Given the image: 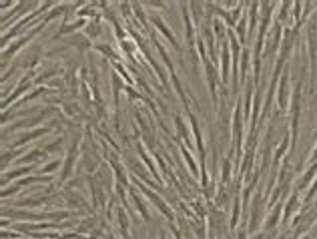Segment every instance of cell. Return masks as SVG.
<instances>
[{
    "instance_id": "obj_1",
    "label": "cell",
    "mask_w": 317,
    "mask_h": 239,
    "mask_svg": "<svg viewBox=\"0 0 317 239\" xmlns=\"http://www.w3.org/2000/svg\"><path fill=\"white\" fill-rule=\"evenodd\" d=\"M133 177H135V181H137V175H133ZM137 187H139V191H141V193H143V195H145V197H147V199H149V201H151V203L157 207L158 211H161V213H163V215H165V217H167L171 223L175 221V211H173V209H171V207H169V205L163 201V197L158 195L157 191L149 189L147 185H143V183H139V181H137Z\"/></svg>"
},
{
    "instance_id": "obj_2",
    "label": "cell",
    "mask_w": 317,
    "mask_h": 239,
    "mask_svg": "<svg viewBox=\"0 0 317 239\" xmlns=\"http://www.w3.org/2000/svg\"><path fill=\"white\" fill-rule=\"evenodd\" d=\"M243 99H237L235 111H233V149L237 147L241 151L243 147V131H245V115H243Z\"/></svg>"
},
{
    "instance_id": "obj_3",
    "label": "cell",
    "mask_w": 317,
    "mask_h": 239,
    "mask_svg": "<svg viewBox=\"0 0 317 239\" xmlns=\"http://www.w3.org/2000/svg\"><path fill=\"white\" fill-rule=\"evenodd\" d=\"M265 193H255V197H253V203H251V219H249V233L253 235V233H257L259 231V227H261V217H263V209H267V205L263 203V197Z\"/></svg>"
},
{
    "instance_id": "obj_4",
    "label": "cell",
    "mask_w": 317,
    "mask_h": 239,
    "mask_svg": "<svg viewBox=\"0 0 317 239\" xmlns=\"http://www.w3.org/2000/svg\"><path fill=\"white\" fill-rule=\"evenodd\" d=\"M45 26H47V24H45V22H41V24H38L36 28H32L28 34H24V36H22V38H18L16 43H12V45H10V47H8V49L2 53V68H6L8 59H12V57L16 55V51H20L24 45H28V43H30V41H32V38H34V36H36V34H38V32H41Z\"/></svg>"
},
{
    "instance_id": "obj_5",
    "label": "cell",
    "mask_w": 317,
    "mask_h": 239,
    "mask_svg": "<svg viewBox=\"0 0 317 239\" xmlns=\"http://www.w3.org/2000/svg\"><path fill=\"white\" fill-rule=\"evenodd\" d=\"M275 99H277V109L281 113H285L289 109V103H291V97H289V70H285L281 74V78L277 83V95H275Z\"/></svg>"
},
{
    "instance_id": "obj_6",
    "label": "cell",
    "mask_w": 317,
    "mask_h": 239,
    "mask_svg": "<svg viewBox=\"0 0 317 239\" xmlns=\"http://www.w3.org/2000/svg\"><path fill=\"white\" fill-rule=\"evenodd\" d=\"M81 147V137L70 145V149L66 151V159L62 161V173H60V181L58 183H64V181H68V177L72 175V171H74V163H76V157H78V149Z\"/></svg>"
},
{
    "instance_id": "obj_7",
    "label": "cell",
    "mask_w": 317,
    "mask_h": 239,
    "mask_svg": "<svg viewBox=\"0 0 317 239\" xmlns=\"http://www.w3.org/2000/svg\"><path fill=\"white\" fill-rule=\"evenodd\" d=\"M205 64V76H207V83H209V91H211L213 97V105H217L219 97H217V85H219V78H217V70H215V64L209 59L203 60Z\"/></svg>"
},
{
    "instance_id": "obj_8",
    "label": "cell",
    "mask_w": 317,
    "mask_h": 239,
    "mask_svg": "<svg viewBox=\"0 0 317 239\" xmlns=\"http://www.w3.org/2000/svg\"><path fill=\"white\" fill-rule=\"evenodd\" d=\"M129 199L133 201V205L137 207V211L141 213V217H143V221H147V223H151L153 219H151V215H149V209H147V205H145V201H143V197H141V193L137 191V189H133V187H129Z\"/></svg>"
},
{
    "instance_id": "obj_9",
    "label": "cell",
    "mask_w": 317,
    "mask_h": 239,
    "mask_svg": "<svg viewBox=\"0 0 317 239\" xmlns=\"http://www.w3.org/2000/svg\"><path fill=\"white\" fill-rule=\"evenodd\" d=\"M283 207H285V203H277L275 207H271V211H269V217L265 219V223L261 225V229H263L265 233L277 227V223L281 221V211H283Z\"/></svg>"
},
{
    "instance_id": "obj_10",
    "label": "cell",
    "mask_w": 317,
    "mask_h": 239,
    "mask_svg": "<svg viewBox=\"0 0 317 239\" xmlns=\"http://www.w3.org/2000/svg\"><path fill=\"white\" fill-rule=\"evenodd\" d=\"M297 207H301V201H299V193H297V191H293V193L289 195V201H287V203H285V207H283V223H287V221H289V217H293V215H295ZM297 213H299V211H297Z\"/></svg>"
},
{
    "instance_id": "obj_11",
    "label": "cell",
    "mask_w": 317,
    "mask_h": 239,
    "mask_svg": "<svg viewBox=\"0 0 317 239\" xmlns=\"http://www.w3.org/2000/svg\"><path fill=\"white\" fill-rule=\"evenodd\" d=\"M315 175H317V163H311V165L307 167V171L301 175V179H299V183L295 185V189H293V191L301 193V191L309 189V185H311V181L315 179Z\"/></svg>"
},
{
    "instance_id": "obj_12",
    "label": "cell",
    "mask_w": 317,
    "mask_h": 239,
    "mask_svg": "<svg viewBox=\"0 0 317 239\" xmlns=\"http://www.w3.org/2000/svg\"><path fill=\"white\" fill-rule=\"evenodd\" d=\"M51 131H53V127H38V129H32L30 133H26V135H22L18 141H14V145H12V147L26 145V143H30V141H34V139H38V137H43V135L51 133Z\"/></svg>"
},
{
    "instance_id": "obj_13",
    "label": "cell",
    "mask_w": 317,
    "mask_h": 239,
    "mask_svg": "<svg viewBox=\"0 0 317 239\" xmlns=\"http://www.w3.org/2000/svg\"><path fill=\"white\" fill-rule=\"evenodd\" d=\"M287 153H291V137H289V135H285V137L281 139V143L277 145L275 155H273V165H279L281 159H283Z\"/></svg>"
},
{
    "instance_id": "obj_14",
    "label": "cell",
    "mask_w": 317,
    "mask_h": 239,
    "mask_svg": "<svg viewBox=\"0 0 317 239\" xmlns=\"http://www.w3.org/2000/svg\"><path fill=\"white\" fill-rule=\"evenodd\" d=\"M179 151H181V155H183V159H185V163L189 165V169H191V173H193L195 177H199V175H201V171L197 169V163H195V159L191 157V153L187 151V147H185V143H183V141H179Z\"/></svg>"
},
{
    "instance_id": "obj_15",
    "label": "cell",
    "mask_w": 317,
    "mask_h": 239,
    "mask_svg": "<svg viewBox=\"0 0 317 239\" xmlns=\"http://www.w3.org/2000/svg\"><path fill=\"white\" fill-rule=\"evenodd\" d=\"M251 51L249 49H243L241 53V83L245 85L249 81V66H251Z\"/></svg>"
},
{
    "instance_id": "obj_16",
    "label": "cell",
    "mask_w": 317,
    "mask_h": 239,
    "mask_svg": "<svg viewBox=\"0 0 317 239\" xmlns=\"http://www.w3.org/2000/svg\"><path fill=\"white\" fill-rule=\"evenodd\" d=\"M127 209L116 207V219H118V229L123 233V239H129V217H127Z\"/></svg>"
},
{
    "instance_id": "obj_17",
    "label": "cell",
    "mask_w": 317,
    "mask_h": 239,
    "mask_svg": "<svg viewBox=\"0 0 317 239\" xmlns=\"http://www.w3.org/2000/svg\"><path fill=\"white\" fill-rule=\"evenodd\" d=\"M34 167H36V165H26V167H20V169H16V171H12V173H2V187H6L8 181H14L16 177H22V175L30 173Z\"/></svg>"
},
{
    "instance_id": "obj_18",
    "label": "cell",
    "mask_w": 317,
    "mask_h": 239,
    "mask_svg": "<svg viewBox=\"0 0 317 239\" xmlns=\"http://www.w3.org/2000/svg\"><path fill=\"white\" fill-rule=\"evenodd\" d=\"M221 51H223V59H221V81L223 83H227L229 81V55H231V49H229V45H223L221 47Z\"/></svg>"
},
{
    "instance_id": "obj_19",
    "label": "cell",
    "mask_w": 317,
    "mask_h": 239,
    "mask_svg": "<svg viewBox=\"0 0 317 239\" xmlns=\"http://www.w3.org/2000/svg\"><path fill=\"white\" fill-rule=\"evenodd\" d=\"M68 45L74 47L78 53H85L87 49H91V41L87 36H83V34H72V38L68 41Z\"/></svg>"
},
{
    "instance_id": "obj_20",
    "label": "cell",
    "mask_w": 317,
    "mask_h": 239,
    "mask_svg": "<svg viewBox=\"0 0 317 239\" xmlns=\"http://www.w3.org/2000/svg\"><path fill=\"white\" fill-rule=\"evenodd\" d=\"M175 127H177V133H179V141H183V143L189 145V131H187L181 115H175Z\"/></svg>"
},
{
    "instance_id": "obj_21",
    "label": "cell",
    "mask_w": 317,
    "mask_h": 239,
    "mask_svg": "<svg viewBox=\"0 0 317 239\" xmlns=\"http://www.w3.org/2000/svg\"><path fill=\"white\" fill-rule=\"evenodd\" d=\"M231 171H233V163H231V157H227L223 161V171H221V185L223 187L231 181Z\"/></svg>"
},
{
    "instance_id": "obj_22",
    "label": "cell",
    "mask_w": 317,
    "mask_h": 239,
    "mask_svg": "<svg viewBox=\"0 0 317 239\" xmlns=\"http://www.w3.org/2000/svg\"><path fill=\"white\" fill-rule=\"evenodd\" d=\"M101 34V18H95L87 24V36L89 38H97Z\"/></svg>"
},
{
    "instance_id": "obj_23",
    "label": "cell",
    "mask_w": 317,
    "mask_h": 239,
    "mask_svg": "<svg viewBox=\"0 0 317 239\" xmlns=\"http://www.w3.org/2000/svg\"><path fill=\"white\" fill-rule=\"evenodd\" d=\"M213 30H215V36H217L219 41H225V38H227L225 34H229V32L225 30L223 20H219V18H215V20H213Z\"/></svg>"
},
{
    "instance_id": "obj_24",
    "label": "cell",
    "mask_w": 317,
    "mask_h": 239,
    "mask_svg": "<svg viewBox=\"0 0 317 239\" xmlns=\"http://www.w3.org/2000/svg\"><path fill=\"white\" fill-rule=\"evenodd\" d=\"M60 167H62V161H60V159H54L51 163H47L45 167H41V175H51L54 171H58Z\"/></svg>"
},
{
    "instance_id": "obj_25",
    "label": "cell",
    "mask_w": 317,
    "mask_h": 239,
    "mask_svg": "<svg viewBox=\"0 0 317 239\" xmlns=\"http://www.w3.org/2000/svg\"><path fill=\"white\" fill-rule=\"evenodd\" d=\"M235 30H237V36H239V43L243 45L245 41H247V18H241L239 22H237V26H235Z\"/></svg>"
},
{
    "instance_id": "obj_26",
    "label": "cell",
    "mask_w": 317,
    "mask_h": 239,
    "mask_svg": "<svg viewBox=\"0 0 317 239\" xmlns=\"http://www.w3.org/2000/svg\"><path fill=\"white\" fill-rule=\"evenodd\" d=\"M317 195V179H315V183H311L309 185V189L305 191V197H303V201H301V205H303V209L313 201V197Z\"/></svg>"
},
{
    "instance_id": "obj_27",
    "label": "cell",
    "mask_w": 317,
    "mask_h": 239,
    "mask_svg": "<svg viewBox=\"0 0 317 239\" xmlns=\"http://www.w3.org/2000/svg\"><path fill=\"white\" fill-rule=\"evenodd\" d=\"M22 151H24V149H16V151H12V153H6V151H4V153H2V171H6L8 163H10L14 157H18Z\"/></svg>"
},
{
    "instance_id": "obj_28",
    "label": "cell",
    "mask_w": 317,
    "mask_h": 239,
    "mask_svg": "<svg viewBox=\"0 0 317 239\" xmlns=\"http://www.w3.org/2000/svg\"><path fill=\"white\" fill-rule=\"evenodd\" d=\"M45 149V153L49 155V153H56V151H60L62 149V137H58V139H54L51 145H47V147H43Z\"/></svg>"
},
{
    "instance_id": "obj_29",
    "label": "cell",
    "mask_w": 317,
    "mask_h": 239,
    "mask_svg": "<svg viewBox=\"0 0 317 239\" xmlns=\"http://www.w3.org/2000/svg\"><path fill=\"white\" fill-rule=\"evenodd\" d=\"M20 189H22V187H20L18 183H16L14 187H10V189H8V187H4V189H2V199H6L8 195H16V193H18Z\"/></svg>"
},
{
    "instance_id": "obj_30",
    "label": "cell",
    "mask_w": 317,
    "mask_h": 239,
    "mask_svg": "<svg viewBox=\"0 0 317 239\" xmlns=\"http://www.w3.org/2000/svg\"><path fill=\"white\" fill-rule=\"evenodd\" d=\"M311 163H317V147L313 149V153L307 157V165H311Z\"/></svg>"
},
{
    "instance_id": "obj_31",
    "label": "cell",
    "mask_w": 317,
    "mask_h": 239,
    "mask_svg": "<svg viewBox=\"0 0 317 239\" xmlns=\"http://www.w3.org/2000/svg\"><path fill=\"white\" fill-rule=\"evenodd\" d=\"M247 235H249L247 229H239V231H237V239H247Z\"/></svg>"
},
{
    "instance_id": "obj_32",
    "label": "cell",
    "mask_w": 317,
    "mask_h": 239,
    "mask_svg": "<svg viewBox=\"0 0 317 239\" xmlns=\"http://www.w3.org/2000/svg\"><path fill=\"white\" fill-rule=\"evenodd\" d=\"M2 237H4V239H8V237H10V239H14V237H16V235H14V233H8V231H2Z\"/></svg>"
},
{
    "instance_id": "obj_33",
    "label": "cell",
    "mask_w": 317,
    "mask_h": 239,
    "mask_svg": "<svg viewBox=\"0 0 317 239\" xmlns=\"http://www.w3.org/2000/svg\"><path fill=\"white\" fill-rule=\"evenodd\" d=\"M173 233H175V239H183V237H181V233H179L175 227H173Z\"/></svg>"
},
{
    "instance_id": "obj_34",
    "label": "cell",
    "mask_w": 317,
    "mask_h": 239,
    "mask_svg": "<svg viewBox=\"0 0 317 239\" xmlns=\"http://www.w3.org/2000/svg\"><path fill=\"white\" fill-rule=\"evenodd\" d=\"M303 239H309V235H305V237H303Z\"/></svg>"
}]
</instances>
